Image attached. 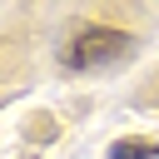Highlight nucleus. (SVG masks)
I'll return each mask as SVG.
<instances>
[{"instance_id":"obj_1","label":"nucleus","mask_w":159,"mask_h":159,"mask_svg":"<svg viewBox=\"0 0 159 159\" xmlns=\"http://www.w3.org/2000/svg\"><path fill=\"white\" fill-rule=\"evenodd\" d=\"M124 50H129V35H124V30H104V25H94V30H80V35L60 50V60H65L70 70H94V65L124 55Z\"/></svg>"},{"instance_id":"obj_2","label":"nucleus","mask_w":159,"mask_h":159,"mask_svg":"<svg viewBox=\"0 0 159 159\" xmlns=\"http://www.w3.org/2000/svg\"><path fill=\"white\" fill-rule=\"evenodd\" d=\"M109 159H159V144H149V139H114Z\"/></svg>"}]
</instances>
